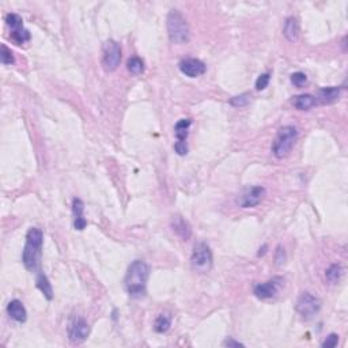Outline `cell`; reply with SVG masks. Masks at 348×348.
Wrapping results in <instances>:
<instances>
[{
	"label": "cell",
	"instance_id": "1",
	"mask_svg": "<svg viewBox=\"0 0 348 348\" xmlns=\"http://www.w3.org/2000/svg\"><path fill=\"white\" fill-rule=\"evenodd\" d=\"M148 276H150V268L144 261L135 260L134 263H130L124 279L125 290L130 298L140 299L146 297Z\"/></svg>",
	"mask_w": 348,
	"mask_h": 348
},
{
	"label": "cell",
	"instance_id": "2",
	"mask_svg": "<svg viewBox=\"0 0 348 348\" xmlns=\"http://www.w3.org/2000/svg\"><path fill=\"white\" fill-rule=\"evenodd\" d=\"M42 242L44 234L40 229H37V227L29 229L28 234H26L24 253H22V261H24L25 267L32 272L37 271L38 265H40Z\"/></svg>",
	"mask_w": 348,
	"mask_h": 348
},
{
	"label": "cell",
	"instance_id": "3",
	"mask_svg": "<svg viewBox=\"0 0 348 348\" xmlns=\"http://www.w3.org/2000/svg\"><path fill=\"white\" fill-rule=\"evenodd\" d=\"M167 34L171 42L177 45H182L189 41L190 33L188 22L177 10H171L167 15Z\"/></svg>",
	"mask_w": 348,
	"mask_h": 348
},
{
	"label": "cell",
	"instance_id": "4",
	"mask_svg": "<svg viewBox=\"0 0 348 348\" xmlns=\"http://www.w3.org/2000/svg\"><path fill=\"white\" fill-rule=\"evenodd\" d=\"M298 139V130L295 127L287 125V127H281L277 132L276 138L273 140L272 144V153L273 155L279 159L286 158L287 155L291 153L294 144Z\"/></svg>",
	"mask_w": 348,
	"mask_h": 348
},
{
	"label": "cell",
	"instance_id": "5",
	"mask_svg": "<svg viewBox=\"0 0 348 348\" xmlns=\"http://www.w3.org/2000/svg\"><path fill=\"white\" fill-rule=\"evenodd\" d=\"M190 265L199 273H207L212 268V252L210 246L200 242L194 246L193 253L190 256Z\"/></svg>",
	"mask_w": 348,
	"mask_h": 348
},
{
	"label": "cell",
	"instance_id": "6",
	"mask_svg": "<svg viewBox=\"0 0 348 348\" xmlns=\"http://www.w3.org/2000/svg\"><path fill=\"white\" fill-rule=\"evenodd\" d=\"M102 66L106 72H113L117 70L121 61V47L119 42L109 40L105 42L102 51Z\"/></svg>",
	"mask_w": 348,
	"mask_h": 348
},
{
	"label": "cell",
	"instance_id": "7",
	"mask_svg": "<svg viewBox=\"0 0 348 348\" xmlns=\"http://www.w3.org/2000/svg\"><path fill=\"white\" fill-rule=\"evenodd\" d=\"M321 309V301L317 297H314L313 294L304 291L298 298L297 304H295V310L301 314L303 318H312L313 316H316L317 313L320 312Z\"/></svg>",
	"mask_w": 348,
	"mask_h": 348
},
{
	"label": "cell",
	"instance_id": "8",
	"mask_svg": "<svg viewBox=\"0 0 348 348\" xmlns=\"http://www.w3.org/2000/svg\"><path fill=\"white\" fill-rule=\"evenodd\" d=\"M90 335V327L83 318H75L68 325V337L74 344H80Z\"/></svg>",
	"mask_w": 348,
	"mask_h": 348
},
{
	"label": "cell",
	"instance_id": "9",
	"mask_svg": "<svg viewBox=\"0 0 348 348\" xmlns=\"http://www.w3.org/2000/svg\"><path fill=\"white\" fill-rule=\"evenodd\" d=\"M178 67H180V71L185 76H188V78H199L207 70L206 64L203 63L202 60L193 59V57L184 59L182 61H180Z\"/></svg>",
	"mask_w": 348,
	"mask_h": 348
},
{
	"label": "cell",
	"instance_id": "10",
	"mask_svg": "<svg viewBox=\"0 0 348 348\" xmlns=\"http://www.w3.org/2000/svg\"><path fill=\"white\" fill-rule=\"evenodd\" d=\"M265 196V188L264 186H252L246 190L245 193L242 194L241 200H240V206L242 208H253L258 206L261 200Z\"/></svg>",
	"mask_w": 348,
	"mask_h": 348
},
{
	"label": "cell",
	"instance_id": "11",
	"mask_svg": "<svg viewBox=\"0 0 348 348\" xmlns=\"http://www.w3.org/2000/svg\"><path fill=\"white\" fill-rule=\"evenodd\" d=\"M280 279H272V280L265 281V283H258L254 286L253 293L258 299H269V298L275 297L279 291V283Z\"/></svg>",
	"mask_w": 348,
	"mask_h": 348
},
{
	"label": "cell",
	"instance_id": "12",
	"mask_svg": "<svg viewBox=\"0 0 348 348\" xmlns=\"http://www.w3.org/2000/svg\"><path fill=\"white\" fill-rule=\"evenodd\" d=\"M84 211V204L80 199H74L72 200V216H74V227L75 230H82L86 229L87 221L83 215Z\"/></svg>",
	"mask_w": 348,
	"mask_h": 348
},
{
	"label": "cell",
	"instance_id": "13",
	"mask_svg": "<svg viewBox=\"0 0 348 348\" xmlns=\"http://www.w3.org/2000/svg\"><path fill=\"white\" fill-rule=\"evenodd\" d=\"M7 314L11 320L16 321V322H25L28 318V312H26L24 303L18 299H12L7 304Z\"/></svg>",
	"mask_w": 348,
	"mask_h": 348
},
{
	"label": "cell",
	"instance_id": "14",
	"mask_svg": "<svg viewBox=\"0 0 348 348\" xmlns=\"http://www.w3.org/2000/svg\"><path fill=\"white\" fill-rule=\"evenodd\" d=\"M171 227H173V231L177 234L178 237L181 238L182 241H188L192 234V230H190L189 223L181 216H174V219L171 221Z\"/></svg>",
	"mask_w": 348,
	"mask_h": 348
},
{
	"label": "cell",
	"instance_id": "15",
	"mask_svg": "<svg viewBox=\"0 0 348 348\" xmlns=\"http://www.w3.org/2000/svg\"><path fill=\"white\" fill-rule=\"evenodd\" d=\"M283 36L290 42H294V41L298 40V37H299V24H298L297 18L290 16V18L286 19L285 28H283Z\"/></svg>",
	"mask_w": 348,
	"mask_h": 348
},
{
	"label": "cell",
	"instance_id": "16",
	"mask_svg": "<svg viewBox=\"0 0 348 348\" xmlns=\"http://www.w3.org/2000/svg\"><path fill=\"white\" fill-rule=\"evenodd\" d=\"M340 93H341L340 87L336 86L322 87V89L318 91V99H320L321 103H333L340 98Z\"/></svg>",
	"mask_w": 348,
	"mask_h": 348
},
{
	"label": "cell",
	"instance_id": "17",
	"mask_svg": "<svg viewBox=\"0 0 348 348\" xmlns=\"http://www.w3.org/2000/svg\"><path fill=\"white\" fill-rule=\"evenodd\" d=\"M293 105L298 111H310L317 105V98L312 94H301L294 97Z\"/></svg>",
	"mask_w": 348,
	"mask_h": 348
},
{
	"label": "cell",
	"instance_id": "18",
	"mask_svg": "<svg viewBox=\"0 0 348 348\" xmlns=\"http://www.w3.org/2000/svg\"><path fill=\"white\" fill-rule=\"evenodd\" d=\"M36 283L37 289L44 294V297L47 298L48 301H52L53 299V290H52V285L49 283V279L47 277V275L44 272L38 273Z\"/></svg>",
	"mask_w": 348,
	"mask_h": 348
},
{
	"label": "cell",
	"instance_id": "19",
	"mask_svg": "<svg viewBox=\"0 0 348 348\" xmlns=\"http://www.w3.org/2000/svg\"><path fill=\"white\" fill-rule=\"evenodd\" d=\"M190 119H181L180 121H177L176 127H174V135L177 138V142L186 143V138H188V129H189Z\"/></svg>",
	"mask_w": 348,
	"mask_h": 348
},
{
	"label": "cell",
	"instance_id": "20",
	"mask_svg": "<svg viewBox=\"0 0 348 348\" xmlns=\"http://www.w3.org/2000/svg\"><path fill=\"white\" fill-rule=\"evenodd\" d=\"M343 276V268L340 264H332L325 271V277L331 285H336Z\"/></svg>",
	"mask_w": 348,
	"mask_h": 348
},
{
	"label": "cell",
	"instance_id": "21",
	"mask_svg": "<svg viewBox=\"0 0 348 348\" xmlns=\"http://www.w3.org/2000/svg\"><path fill=\"white\" fill-rule=\"evenodd\" d=\"M170 325H171V317L169 316V314H166V313H162V314H159V316L157 317V320H155V324H154L155 332H158V333L167 332V331L170 329Z\"/></svg>",
	"mask_w": 348,
	"mask_h": 348
},
{
	"label": "cell",
	"instance_id": "22",
	"mask_svg": "<svg viewBox=\"0 0 348 348\" xmlns=\"http://www.w3.org/2000/svg\"><path fill=\"white\" fill-rule=\"evenodd\" d=\"M6 24L10 28L11 33L19 32V30L24 29V20H22V18L18 14H14V12L7 14V16H6Z\"/></svg>",
	"mask_w": 348,
	"mask_h": 348
},
{
	"label": "cell",
	"instance_id": "23",
	"mask_svg": "<svg viewBox=\"0 0 348 348\" xmlns=\"http://www.w3.org/2000/svg\"><path fill=\"white\" fill-rule=\"evenodd\" d=\"M127 68L130 74L139 75V74H142L144 71V63H143V60L140 57L134 56V57H130L127 61Z\"/></svg>",
	"mask_w": 348,
	"mask_h": 348
},
{
	"label": "cell",
	"instance_id": "24",
	"mask_svg": "<svg viewBox=\"0 0 348 348\" xmlns=\"http://www.w3.org/2000/svg\"><path fill=\"white\" fill-rule=\"evenodd\" d=\"M10 37H11V40L14 41V42H16L18 45H22V44L28 42V41L30 40V33H29V30H26V29L24 28L22 30H19V32L11 33Z\"/></svg>",
	"mask_w": 348,
	"mask_h": 348
},
{
	"label": "cell",
	"instance_id": "25",
	"mask_svg": "<svg viewBox=\"0 0 348 348\" xmlns=\"http://www.w3.org/2000/svg\"><path fill=\"white\" fill-rule=\"evenodd\" d=\"M250 101V95L249 94H241L237 95V97H233L230 99V105H233L235 107H242L246 106Z\"/></svg>",
	"mask_w": 348,
	"mask_h": 348
},
{
	"label": "cell",
	"instance_id": "26",
	"mask_svg": "<svg viewBox=\"0 0 348 348\" xmlns=\"http://www.w3.org/2000/svg\"><path fill=\"white\" fill-rule=\"evenodd\" d=\"M0 57H2V63H3L4 66H8V64H12L14 61H15L11 49H8L4 44L2 45V53H0Z\"/></svg>",
	"mask_w": 348,
	"mask_h": 348
},
{
	"label": "cell",
	"instance_id": "27",
	"mask_svg": "<svg viewBox=\"0 0 348 348\" xmlns=\"http://www.w3.org/2000/svg\"><path fill=\"white\" fill-rule=\"evenodd\" d=\"M308 82V76L304 75L303 72H295L291 75V83L295 87H302Z\"/></svg>",
	"mask_w": 348,
	"mask_h": 348
},
{
	"label": "cell",
	"instance_id": "28",
	"mask_svg": "<svg viewBox=\"0 0 348 348\" xmlns=\"http://www.w3.org/2000/svg\"><path fill=\"white\" fill-rule=\"evenodd\" d=\"M269 80H271V75L269 74H263V75L258 76L257 80H256V90L261 91L267 89L269 84Z\"/></svg>",
	"mask_w": 348,
	"mask_h": 348
},
{
	"label": "cell",
	"instance_id": "29",
	"mask_svg": "<svg viewBox=\"0 0 348 348\" xmlns=\"http://www.w3.org/2000/svg\"><path fill=\"white\" fill-rule=\"evenodd\" d=\"M337 344H339V335L331 333L322 343V348H335Z\"/></svg>",
	"mask_w": 348,
	"mask_h": 348
},
{
	"label": "cell",
	"instance_id": "30",
	"mask_svg": "<svg viewBox=\"0 0 348 348\" xmlns=\"http://www.w3.org/2000/svg\"><path fill=\"white\" fill-rule=\"evenodd\" d=\"M275 261H276L277 265L285 264L286 252H285V248H283L281 245H279L276 248V253H275Z\"/></svg>",
	"mask_w": 348,
	"mask_h": 348
},
{
	"label": "cell",
	"instance_id": "31",
	"mask_svg": "<svg viewBox=\"0 0 348 348\" xmlns=\"http://www.w3.org/2000/svg\"><path fill=\"white\" fill-rule=\"evenodd\" d=\"M223 345L225 347H245V345L240 343V341L234 340L233 337H227L225 341H223Z\"/></svg>",
	"mask_w": 348,
	"mask_h": 348
}]
</instances>
